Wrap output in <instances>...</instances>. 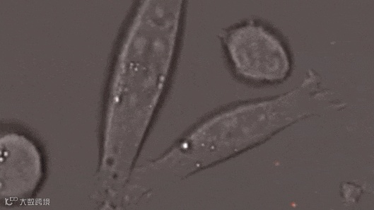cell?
<instances>
[{
  "instance_id": "6da1fadb",
  "label": "cell",
  "mask_w": 374,
  "mask_h": 210,
  "mask_svg": "<svg viewBox=\"0 0 374 210\" xmlns=\"http://www.w3.org/2000/svg\"><path fill=\"white\" fill-rule=\"evenodd\" d=\"M183 0L144 1L121 36L107 96L106 163L127 172L170 86L181 46Z\"/></svg>"
},
{
  "instance_id": "7a4b0ae2",
  "label": "cell",
  "mask_w": 374,
  "mask_h": 210,
  "mask_svg": "<svg viewBox=\"0 0 374 210\" xmlns=\"http://www.w3.org/2000/svg\"><path fill=\"white\" fill-rule=\"evenodd\" d=\"M279 102L244 103L204 117L139 173L175 182L261 144L300 116Z\"/></svg>"
},
{
  "instance_id": "3957f363",
  "label": "cell",
  "mask_w": 374,
  "mask_h": 210,
  "mask_svg": "<svg viewBox=\"0 0 374 210\" xmlns=\"http://www.w3.org/2000/svg\"><path fill=\"white\" fill-rule=\"evenodd\" d=\"M220 38L235 75L255 83L284 79L290 71L288 54L268 28L253 20L221 32Z\"/></svg>"
},
{
  "instance_id": "277c9868",
  "label": "cell",
  "mask_w": 374,
  "mask_h": 210,
  "mask_svg": "<svg viewBox=\"0 0 374 210\" xmlns=\"http://www.w3.org/2000/svg\"><path fill=\"white\" fill-rule=\"evenodd\" d=\"M1 180L23 185L25 194L33 192L38 182L41 161L38 151L27 138L7 135L1 139ZM3 183L1 185H4Z\"/></svg>"
}]
</instances>
